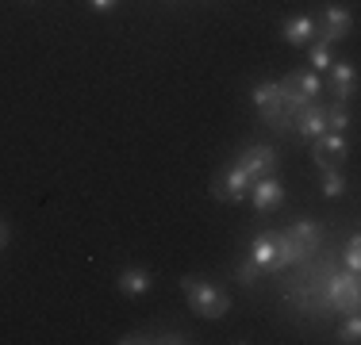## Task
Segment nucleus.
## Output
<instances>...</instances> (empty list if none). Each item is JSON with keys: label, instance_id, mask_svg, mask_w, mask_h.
Here are the masks:
<instances>
[{"label": "nucleus", "instance_id": "nucleus-1", "mask_svg": "<svg viewBox=\"0 0 361 345\" xmlns=\"http://www.w3.org/2000/svg\"><path fill=\"white\" fill-rule=\"evenodd\" d=\"M180 288H185L188 307H192L200 318H223L231 310V296H227V291L216 288V284H208V280H200V276H185Z\"/></svg>", "mask_w": 361, "mask_h": 345}, {"label": "nucleus", "instance_id": "nucleus-2", "mask_svg": "<svg viewBox=\"0 0 361 345\" xmlns=\"http://www.w3.org/2000/svg\"><path fill=\"white\" fill-rule=\"evenodd\" d=\"M250 100H254V108L262 111V119L269 127H277V131H292V111L285 108V96H281V89L273 81L254 84Z\"/></svg>", "mask_w": 361, "mask_h": 345}, {"label": "nucleus", "instance_id": "nucleus-3", "mask_svg": "<svg viewBox=\"0 0 361 345\" xmlns=\"http://www.w3.org/2000/svg\"><path fill=\"white\" fill-rule=\"evenodd\" d=\"M277 89H281V96H285V108L288 111H296L300 104H307V100H315V92H319V73H307V69H292L288 77H281L277 81Z\"/></svg>", "mask_w": 361, "mask_h": 345}, {"label": "nucleus", "instance_id": "nucleus-4", "mask_svg": "<svg viewBox=\"0 0 361 345\" xmlns=\"http://www.w3.org/2000/svg\"><path fill=\"white\" fill-rule=\"evenodd\" d=\"M350 27H354V15L346 12V8H338V4H326L323 8V15L315 20V34H319V42H338V39H346Z\"/></svg>", "mask_w": 361, "mask_h": 345}, {"label": "nucleus", "instance_id": "nucleus-5", "mask_svg": "<svg viewBox=\"0 0 361 345\" xmlns=\"http://www.w3.org/2000/svg\"><path fill=\"white\" fill-rule=\"evenodd\" d=\"M292 131H296L300 138H319L326 131V108L315 100L300 104L296 111H292Z\"/></svg>", "mask_w": 361, "mask_h": 345}, {"label": "nucleus", "instance_id": "nucleus-6", "mask_svg": "<svg viewBox=\"0 0 361 345\" xmlns=\"http://www.w3.org/2000/svg\"><path fill=\"white\" fill-rule=\"evenodd\" d=\"M326 299H331V307L338 310H357V272H342V276H331L326 280Z\"/></svg>", "mask_w": 361, "mask_h": 345}, {"label": "nucleus", "instance_id": "nucleus-7", "mask_svg": "<svg viewBox=\"0 0 361 345\" xmlns=\"http://www.w3.org/2000/svg\"><path fill=\"white\" fill-rule=\"evenodd\" d=\"M315 142V165L319 169H334L342 158H346V138H342V131H323L319 138H312Z\"/></svg>", "mask_w": 361, "mask_h": 345}, {"label": "nucleus", "instance_id": "nucleus-8", "mask_svg": "<svg viewBox=\"0 0 361 345\" xmlns=\"http://www.w3.org/2000/svg\"><path fill=\"white\" fill-rule=\"evenodd\" d=\"M238 165H243L250 177L257 180V177H269V172H277V150L273 146H250V150H243L238 153Z\"/></svg>", "mask_w": 361, "mask_h": 345}, {"label": "nucleus", "instance_id": "nucleus-9", "mask_svg": "<svg viewBox=\"0 0 361 345\" xmlns=\"http://www.w3.org/2000/svg\"><path fill=\"white\" fill-rule=\"evenodd\" d=\"M250 203H254V211H273V207H281L285 203V184H281L277 177H257L254 180V188H250Z\"/></svg>", "mask_w": 361, "mask_h": 345}, {"label": "nucleus", "instance_id": "nucleus-10", "mask_svg": "<svg viewBox=\"0 0 361 345\" xmlns=\"http://www.w3.org/2000/svg\"><path fill=\"white\" fill-rule=\"evenodd\" d=\"M281 34H285L288 46H307V42H315V15H292V20L281 23Z\"/></svg>", "mask_w": 361, "mask_h": 345}, {"label": "nucleus", "instance_id": "nucleus-11", "mask_svg": "<svg viewBox=\"0 0 361 345\" xmlns=\"http://www.w3.org/2000/svg\"><path fill=\"white\" fill-rule=\"evenodd\" d=\"M285 238L307 257V253H312V249L323 242V230H319V222H292V227L285 230Z\"/></svg>", "mask_w": 361, "mask_h": 345}, {"label": "nucleus", "instance_id": "nucleus-12", "mask_svg": "<svg viewBox=\"0 0 361 345\" xmlns=\"http://www.w3.org/2000/svg\"><path fill=\"white\" fill-rule=\"evenodd\" d=\"M331 84H334V92H338V100H350L357 92V69L346 65V62L331 65Z\"/></svg>", "mask_w": 361, "mask_h": 345}, {"label": "nucleus", "instance_id": "nucleus-13", "mask_svg": "<svg viewBox=\"0 0 361 345\" xmlns=\"http://www.w3.org/2000/svg\"><path fill=\"white\" fill-rule=\"evenodd\" d=\"M154 276L146 269H123L119 272V291H127V296H142V291H150Z\"/></svg>", "mask_w": 361, "mask_h": 345}, {"label": "nucleus", "instance_id": "nucleus-14", "mask_svg": "<svg viewBox=\"0 0 361 345\" xmlns=\"http://www.w3.org/2000/svg\"><path fill=\"white\" fill-rule=\"evenodd\" d=\"M342 192H346V180H342L338 165L323 169V196H331V200H334V196H342Z\"/></svg>", "mask_w": 361, "mask_h": 345}, {"label": "nucleus", "instance_id": "nucleus-15", "mask_svg": "<svg viewBox=\"0 0 361 345\" xmlns=\"http://www.w3.org/2000/svg\"><path fill=\"white\" fill-rule=\"evenodd\" d=\"M307 46H312V69L315 73H323V69H331L334 62H331V46H326V42H307Z\"/></svg>", "mask_w": 361, "mask_h": 345}, {"label": "nucleus", "instance_id": "nucleus-16", "mask_svg": "<svg viewBox=\"0 0 361 345\" xmlns=\"http://www.w3.org/2000/svg\"><path fill=\"white\" fill-rule=\"evenodd\" d=\"M342 127H350V111L342 108V104L326 108V131H342Z\"/></svg>", "mask_w": 361, "mask_h": 345}, {"label": "nucleus", "instance_id": "nucleus-17", "mask_svg": "<svg viewBox=\"0 0 361 345\" xmlns=\"http://www.w3.org/2000/svg\"><path fill=\"white\" fill-rule=\"evenodd\" d=\"M357 246H361V242H357V234H354V238H350V246H346V269H350V272L361 269V249H357Z\"/></svg>", "mask_w": 361, "mask_h": 345}, {"label": "nucleus", "instance_id": "nucleus-18", "mask_svg": "<svg viewBox=\"0 0 361 345\" xmlns=\"http://www.w3.org/2000/svg\"><path fill=\"white\" fill-rule=\"evenodd\" d=\"M257 272H262V265H257L254 257L238 265V280H243V284H254V280H257Z\"/></svg>", "mask_w": 361, "mask_h": 345}, {"label": "nucleus", "instance_id": "nucleus-19", "mask_svg": "<svg viewBox=\"0 0 361 345\" xmlns=\"http://www.w3.org/2000/svg\"><path fill=\"white\" fill-rule=\"evenodd\" d=\"M357 334H361V322H357V315H354V310H350V322L342 326V341H346V345H354V341H357Z\"/></svg>", "mask_w": 361, "mask_h": 345}, {"label": "nucleus", "instance_id": "nucleus-20", "mask_svg": "<svg viewBox=\"0 0 361 345\" xmlns=\"http://www.w3.org/2000/svg\"><path fill=\"white\" fill-rule=\"evenodd\" d=\"M89 4L97 8V12H108V8H111V0H89Z\"/></svg>", "mask_w": 361, "mask_h": 345}, {"label": "nucleus", "instance_id": "nucleus-21", "mask_svg": "<svg viewBox=\"0 0 361 345\" xmlns=\"http://www.w3.org/2000/svg\"><path fill=\"white\" fill-rule=\"evenodd\" d=\"M4 246H8V227L0 222V249H4Z\"/></svg>", "mask_w": 361, "mask_h": 345}]
</instances>
